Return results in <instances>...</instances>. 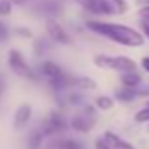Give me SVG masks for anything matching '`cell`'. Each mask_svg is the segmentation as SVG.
Returning <instances> with one entry per match:
<instances>
[{
    "label": "cell",
    "instance_id": "44dd1931",
    "mask_svg": "<svg viewBox=\"0 0 149 149\" xmlns=\"http://www.w3.org/2000/svg\"><path fill=\"white\" fill-rule=\"evenodd\" d=\"M134 123H138V125H147L149 123V106L147 104L134 113Z\"/></svg>",
    "mask_w": 149,
    "mask_h": 149
},
{
    "label": "cell",
    "instance_id": "4dcf8cb0",
    "mask_svg": "<svg viewBox=\"0 0 149 149\" xmlns=\"http://www.w3.org/2000/svg\"><path fill=\"white\" fill-rule=\"evenodd\" d=\"M147 130H149V123H147Z\"/></svg>",
    "mask_w": 149,
    "mask_h": 149
},
{
    "label": "cell",
    "instance_id": "603a6c76",
    "mask_svg": "<svg viewBox=\"0 0 149 149\" xmlns=\"http://www.w3.org/2000/svg\"><path fill=\"white\" fill-rule=\"evenodd\" d=\"M13 36H19V38L29 40V38H32V32H30L26 26H15V29H13Z\"/></svg>",
    "mask_w": 149,
    "mask_h": 149
},
{
    "label": "cell",
    "instance_id": "ac0fdd59",
    "mask_svg": "<svg viewBox=\"0 0 149 149\" xmlns=\"http://www.w3.org/2000/svg\"><path fill=\"white\" fill-rule=\"evenodd\" d=\"M55 149H83V143L74 138H57L55 140Z\"/></svg>",
    "mask_w": 149,
    "mask_h": 149
},
{
    "label": "cell",
    "instance_id": "83f0119b",
    "mask_svg": "<svg viewBox=\"0 0 149 149\" xmlns=\"http://www.w3.org/2000/svg\"><path fill=\"white\" fill-rule=\"evenodd\" d=\"M140 66H142L143 72H147V74H149V55H147V57H143L142 61H140Z\"/></svg>",
    "mask_w": 149,
    "mask_h": 149
},
{
    "label": "cell",
    "instance_id": "4316f807",
    "mask_svg": "<svg viewBox=\"0 0 149 149\" xmlns=\"http://www.w3.org/2000/svg\"><path fill=\"white\" fill-rule=\"evenodd\" d=\"M93 146H95V149H111V147L108 146V142H106V140L102 138V136L95 140V143H93Z\"/></svg>",
    "mask_w": 149,
    "mask_h": 149
},
{
    "label": "cell",
    "instance_id": "6da1fadb",
    "mask_svg": "<svg viewBox=\"0 0 149 149\" xmlns=\"http://www.w3.org/2000/svg\"><path fill=\"white\" fill-rule=\"evenodd\" d=\"M85 29L93 34H98L102 38H108L109 42L123 47H142L146 44V38L142 36L138 29L128 26L125 23H113L106 21V19H87L85 21Z\"/></svg>",
    "mask_w": 149,
    "mask_h": 149
},
{
    "label": "cell",
    "instance_id": "2e32d148",
    "mask_svg": "<svg viewBox=\"0 0 149 149\" xmlns=\"http://www.w3.org/2000/svg\"><path fill=\"white\" fill-rule=\"evenodd\" d=\"M45 142V136L40 128H34L32 132H29V138H26V147L29 149H40Z\"/></svg>",
    "mask_w": 149,
    "mask_h": 149
},
{
    "label": "cell",
    "instance_id": "f546056e",
    "mask_svg": "<svg viewBox=\"0 0 149 149\" xmlns=\"http://www.w3.org/2000/svg\"><path fill=\"white\" fill-rule=\"evenodd\" d=\"M11 4H13V6H25L26 0H11Z\"/></svg>",
    "mask_w": 149,
    "mask_h": 149
},
{
    "label": "cell",
    "instance_id": "f1b7e54d",
    "mask_svg": "<svg viewBox=\"0 0 149 149\" xmlns=\"http://www.w3.org/2000/svg\"><path fill=\"white\" fill-rule=\"evenodd\" d=\"M136 6H149V0H134Z\"/></svg>",
    "mask_w": 149,
    "mask_h": 149
},
{
    "label": "cell",
    "instance_id": "cb8c5ba5",
    "mask_svg": "<svg viewBox=\"0 0 149 149\" xmlns=\"http://www.w3.org/2000/svg\"><path fill=\"white\" fill-rule=\"evenodd\" d=\"M10 26L6 25V23L2 21V19H0V42H6L8 38H10Z\"/></svg>",
    "mask_w": 149,
    "mask_h": 149
},
{
    "label": "cell",
    "instance_id": "9c48e42d",
    "mask_svg": "<svg viewBox=\"0 0 149 149\" xmlns=\"http://www.w3.org/2000/svg\"><path fill=\"white\" fill-rule=\"evenodd\" d=\"M38 74H40L42 79L45 81H51V79H57V77H61L62 74H64V70H62V66H58L57 62L53 61H44L40 62V66H38Z\"/></svg>",
    "mask_w": 149,
    "mask_h": 149
},
{
    "label": "cell",
    "instance_id": "7c38bea8",
    "mask_svg": "<svg viewBox=\"0 0 149 149\" xmlns=\"http://www.w3.org/2000/svg\"><path fill=\"white\" fill-rule=\"evenodd\" d=\"M38 10H42L45 13V19H55L62 10V4L58 0H40Z\"/></svg>",
    "mask_w": 149,
    "mask_h": 149
},
{
    "label": "cell",
    "instance_id": "484cf974",
    "mask_svg": "<svg viewBox=\"0 0 149 149\" xmlns=\"http://www.w3.org/2000/svg\"><path fill=\"white\" fill-rule=\"evenodd\" d=\"M140 32L146 40H149V21H140Z\"/></svg>",
    "mask_w": 149,
    "mask_h": 149
},
{
    "label": "cell",
    "instance_id": "ffe728a7",
    "mask_svg": "<svg viewBox=\"0 0 149 149\" xmlns=\"http://www.w3.org/2000/svg\"><path fill=\"white\" fill-rule=\"evenodd\" d=\"M66 102H68L70 106H77L79 108L81 104H85V100H83V93L81 91H77V89H74V91H68L66 93Z\"/></svg>",
    "mask_w": 149,
    "mask_h": 149
},
{
    "label": "cell",
    "instance_id": "3957f363",
    "mask_svg": "<svg viewBox=\"0 0 149 149\" xmlns=\"http://www.w3.org/2000/svg\"><path fill=\"white\" fill-rule=\"evenodd\" d=\"M8 68H10L15 76L23 77V79H26V81H32V83H38V81L42 79L40 74H38V70H34L32 66L26 62L25 55H23L19 49H10L8 51Z\"/></svg>",
    "mask_w": 149,
    "mask_h": 149
},
{
    "label": "cell",
    "instance_id": "1f68e13d",
    "mask_svg": "<svg viewBox=\"0 0 149 149\" xmlns=\"http://www.w3.org/2000/svg\"><path fill=\"white\" fill-rule=\"evenodd\" d=\"M146 104H147V106H149V100H147V102H146Z\"/></svg>",
    "mask_w": 149,
    "mask_h": 149
},
{
    "label": "cell",
    "instance_id": "5b68a950",
    "mask_svg": "<svg viewBox=\"0 0 149 149\" xmlns=\"http://www.w3.org/2000/svg\"><path fill=\"white\" fill-rule=\"evenodd\" d=\"M85 13L93 15L96 19H102V17H111L113 11L109 8L108 0H74Z\"/></svg>",
    "mask_w": 149,
    "mask_h": 149
},
{
    "label": "cell",
    "instance_id": "7a4b0ae2",
    "mask_svg": "<svg viewBox=\"0 0 149 149\" xmlns=\"http://www.w3.org/2000/svg\"><path fill=\"white\" fill-rule=\"evenodd\" d=\"M93 64L102 70H113V72H132L138 70V62L134 58L127 57V55H95L93 57Z\"/></svg>",
    "mask_w": 149,
    "mask_h": 149
},
{
    "label": "cell",
    "instance_id": "7402d4cb",
    "mask_svg": "<svg viewBox=\"0 0 149 149\" xmlns=\"http://www.w3.org/2000/svg\"><path fill=\"white\" fill-rule=\"evenodd\" d=\"M13 11V4L11 0H0V17H8Z\"/></svg>",
    "mask_w": 149,
    "mask_h": 149
},
{
    "label": "cell",
    "instance_id": "8992f818",
    "mask_svg": "<svg viewBox=\"0 0 149 149\" xmlns=\"http://www.w3.org/2000/svg\"><path fill=\"white\" fill-rule=\"evenodd\" d=\"M45 32L47 38L57 45H72V36L57 19H45Z\"/></svg>",
    "mask_w": 149,
    "mask_h": 149
},
{
    "label": "cell",
    "instance_id": "5bb4252c",
    "mask_svg": "<svg viewBox=\"0 0 149 149\" xmlns=\"http://www.w3.org/2000/svg\"><path fill=\"white\" fill-rule=\"evenodd\" d=\"M98 87V83H96V79H93V77L89 76H74L72 79V89H77V91H95V89Z\"/></svg>",
    "mask_w": 149,
    "mask_h": 149
},
{
    "label": "cell",
    "instance_id": "30bf717a",
    "mask_svg": "<svg viewBox=\"0 0 149 149\" xmlns=\"http://www.w3.org/2000/svg\"><path fill=\"white\" fill-rule=\"evenodd\" d=\"M102 138L108 142V146L111 149H136L134 143H130L128 140H125L123 136H119L117 132H113V130H104Z\"/></svg>",
    "mask_w": 149,
    "mask_h": 149
},
{
    "label": "cell",
    "instance_id": "4fadbf2b",
    "mask_svg": "<svg viewBox=\"0 0 149 149\" xmlns=\"http://www.w3.org/2000/svg\"><path fill=\"white\" fill-rule=\"evenodd\" d=\"M142 74L138 72V70H132V72H121L119 74V81L121 85H125V87H134V89H140V85H142Z\"/></svg>",
    "mask_w": 149,
    "mask_h": 149
},
{
    "label": "cell",
    "instance_id": "d6986e66",
    "mask_svg": "<svg viewBox=\"0 0 149 149\" xmlns=\"http://www.w3.org/2000/svg\"><path fill=\"white\" fill-rule=\"evenodd\" d=\"M113 15H125L128 11V2L127 0H108Z\"/></svg>",
    "mask_w": 149,
    "mask_h": 149
},
{
    "label": "cell",
    "instance_id": "ba28073f",
    "mask_svg": "<svg viewBox=\"0 0 149 149\" xmlns=\"http://www.w3.org/2000/svg\"><path fill=\"white\" fill-rule=\"evenodd\" d=\"M95 125H96V117L87 115V113H83V111L76 113V115L68 121V127L72 128L74 132H79V134H87V132H91L93 128H95Z\"/></svg>",
    "mask_w": 149,
    "mask_h": 149
},
{
    "label": "cell",
    "instance_id": "9a60e30c",
    "mask_svg": "<svg viewBox=\"0 0 149 149\" xmlns=\"http://www.w3.org/2000/svg\"><path fill=\"white\" fill-rule=\"evenodd\" d=\"M115 98H113V96H109V95H98L95 98V108L98 109V111H109V109H113L115 108Z\"/></svg>",
    "mask_w": 149,
    "mask_h": 149
},
{
    "label": "cell",
    "instance_id": "e0dca14e",
    "mask_svg": "<svg viewBox=\"0 0 149 149\" xmlns=\"http://www.w3.org/2000/svg\"><path fill=\"white\" fill-rule=\"evenodd\" d=\"M49 38H44V36H40V38H36V40L32 42V51H34V55L36 57H44L45 53L49 51Z\"/></svg>",
    "mask_w": 149,
    "mask_h": 149
},
{
    "label": "cell",
    "instance_id": "d4e9b609",
    "mask_svg": "<svg viewBox=\"0 0 149 149\" xmlns=\"http://www.w3.org/2000/svg\"><path fill=\"white\" fill-rule=\"evenodd\" d=\"M138 17L140 21H149V6H138Z\"/></svg>",
    "mask_w": 149,
    "mask_h": 149
},
{
    "label": "cell",
    "instance_id": "8fae6325",
    "mask_svg": "<svg viewBox=\"0 0 149 149\" xmlns=\"http://www.w3.org/2000/svg\"><path fill=\"white\" fill-rule=\"evenodd\" d=\"M113 98H115V102H121V104H130L134 98H138V89L121 85L113 91Z\"/></svg>",
    "mask_w": 149,
    "mask_h": 149
},
{
    "label": "cell",
    "instance_id": "52a82bcc",
    "mask_svg": "<svg viewBox=\"0 0 149 149\" xmlns=\"http://www.w3.org/2000/svg\"><path fill=\"white\" fill-rule=\"evenodd\" d=\"M32 113H34L32 104H29V102L19 104L17 109L13 111V121H11V125H13L15 130H25V128L29 127L30 119H32Z\"/></svg>",
    "mask_w": 149,
    "mask_h": 149
},
{
    "label": "cell",
    "instance_id": "277c9868",
    "mask_svg": "<svg viewBox=\"0 0 149 149\" xmlns=\"http://www.w3.org/2000/svg\"><path fill=\"white\" fill-rule=\"evenodd\" d=\"M66 128H68V121L61 109H53L40 125V130L44 132L45 138H55V136L66 132Z\"/></svg>",
    "mask_w": 149,
    "mask_h": 149
}]
</instances>
